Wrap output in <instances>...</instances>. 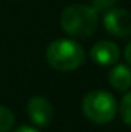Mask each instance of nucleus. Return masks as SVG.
Segmentation results:
<instances>
[{
    "mask_svg": "<svg viewBox=\"0 0 131 132\" xmlns=\"http://www.w3.org/2000/svg\"><path fill=\"white\" fill-rule=\"evenodd\" d=\"M82 111L88 120L97 125L110 123L117 111L114 97L106 91H91L82 100Z\"/></svg>",
    "mask_w": 131,
    "mask_h": 132,
    "instance_id": "7ed1b4c3",
    "label": "nucleus"
},
{
    "mask_svg": "<svg viewBox=\"0 0 131 132\" xmlns=\"http://www.w3.org/2000/svg\"><path fill=\"white\" fill-rule=\"evenodd\" d=\"M119 112H120V117H122L123 123L128 125V126H131V91L127 92V94L123 95V98L120 100Z\"/></svg>",
    "mask_w": 131,
    "mask_h": 132,
    "instance_id": "1a4fd4ad",
    "label": "nucleus"
},
{
    "mask_svg": "<svg viewBox=\"0 0 131 132\" xmlns=\"http://www.w3.org/2000/svg\"><path fill=\"white\" fill-rule=\"evenodd\" d=\"M114 2H116V0H93V3H94V6H93V8L99 12V11L105 9V8H111Z\"/></svg>",
    "mask_w": 131,
    "mask_h": 132,
    "instance_id": "9d476101",
    "label": "nucleus"
},
{
    "mask_svg": "<svg viewBox=\"0 0 131 132\" xmlns=\"http://www.w3.org/2000/svg\"><path fill=\"white\" fill-rule=\"evenodd\" d=\"M14 114L5 108V106H0V132H9L14 126Z\"/></svg>",
    "mask_w": 131,
    "mask_h": 132,
    "instance_id": "6e6552de",
    "label": "nucleus"
},
{
    "mask_svg": "<svg viewBox=\"0 0 131 132\" xmlns=\"http://www.w3.org/2000/svg\"><path fill=\"white\" fill-rule=\"evenodd\" d=\"M90 57L96 65L113 66L117 63V60L120 57V49L116 43H113L110 40H102L91 48Z\"/></svg>",
    "mask_w": 131,
    "mask_h": 132,
    "instance_id": "423d86ee",
    "label": "nucleus"
},
{
    "mask_svg": "<svg viewBox=\"0 0 131 132\" xmlns=\"http://www.w3.org/2000/svg\"><path fill=\"white\" fill-rule=\"evenodd\" d=\"M103 26L114 37H128L131 34V12L123 8H111L103 17Z\"/></svg>",
    "mask_w": 131,
    "mask_h": 132,
    "instance_id": "20e7f679",
    "label": "nucleus"
},
{
    "mask_svg": "<svg viewBox=\"0 0 131 132\" xmlns=\"http://www.w3.org/2000/svg\"><path fill=\"white\" fill-rule=\"evenodd\" d=\"M125 59H127L128 65H131V42L127 45V48H125Z\"/></svg>",
    "mask_w": 131,
    "mask_h": 132,
    "instance_id": "f8f14e48",
    "label": "nucleus"
},
{
    "mask_svg": "<svg viewBox=\"0 0 131 132\" xmlns=\"http://www.w3.org/2000/svg\"><path fill=\"white\" fill-rule=\"evenodd\" d=\"M46 62L56 71H74L85 62V51L71 38H57L46 49Z\"/></svg>",
    "mask_w": 131,
    "mask_h": 132,
    "instance_id": "f03ea898",
    "label": "nucleus"
},
{
    "mask_svg": "<svg viewBox=\"0 0 131 132\" xmlns=\"http://www.w3.org/2000/svg\"><path fill=\"white\" fill-rule=\"evenodd\" d=\"M26 112H28L30 120L35 126H40V128L48 126L53 120V106H51L49 100L45 97H40V95L31 97L28 100Z\"/></svg>",
    "mask_w": 131,
    "mask_h": 132,
    "instance_id": "39448f33",
    "label": "nucleus"
},
{
    "mask_svg": "<svg viewBox=\"0 0 131 132\" xmlns=\"http://www.w3.org/2000/svg\"><path fill=\"white\" fill-rule=\"evenodd\" d=\"M99 23L97 11L93 6L76 3L63 9L60 15V26L68 35L72 37H90L93 35Z\"/></svg>",
    "mask_w": 131,
    "mask_h": 132,
    "instance_id": "f257e3e1",
    "label": "nucleus"
},
{
    "mask_svg": "<svg viewBox=\"0 0 131 132\" xmlns=\"http://www.w3.org/2000/svg\"><path fill=\"white\" fill-rule=\"evenodd\" d=\"M110 85L116 91H128L131 88V68L127 65H116L108 74Z\"/></svg>",
    "mask_w": 131,
    "mask_h": 132,
    "instance_id": "0eeeda50",
    "label": "nucleus"
},
{
    "mask_svg": "<svg viewBox=\"0 0 131 132\" xmlns=\"http://www.w3.org/2000/svg\"><path fill=\"white\" fill-rule=\"evenodd\" d=\"M14 132H39L35 128H31V126H20V128H17Z\"/></svg>",
    "mask_w": 131,
    "mask_h": 132,
    "instance_id": "9b49d317",
    "label": "nucleus"
}]
</instances>
